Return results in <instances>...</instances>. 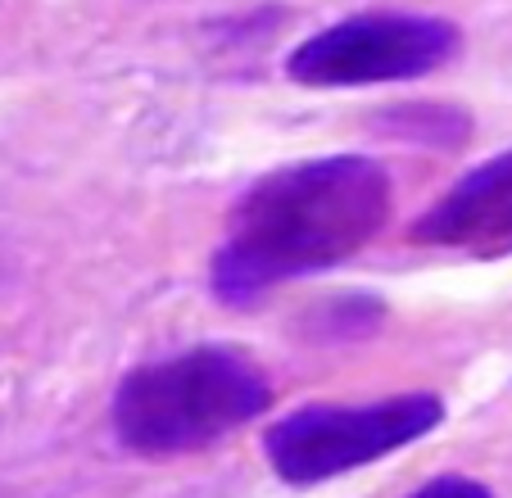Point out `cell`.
Returning a JSON list of instances; mask_svg holds the SVG:
<instances>
[{
  "instance_id": "1",
  "label": "cell",
  "mask_w": 512,
  "mask_h": 498,
  "mask_svg": "<svg viewBox=\"0 0 512 498\" xmlns=\"http://www.w3.org/2000/svg\"><path fill=\"white\" fill-rule=\"evenodd\" d=\"M390 218V177L363 154L304 159L241 195L213 259V290L250 304L272 286L313 277L368 245Z\"/></svg>"
},
{
  "instance_id": "2",
  "label": "cell",
  "mask_w": 512,
  "mask_h": 498,
  "mask_svg": "<svg viewBox=\"0 0 512 498\" xmlns=\"http://www.w3.org/2000/svg\"><path fill=\"white\" fill-rule=\"evenodd\" d=\"M272 385L236 349L200 345L145 363L114 394V431L141 458H177L268 412Z\"/></svg>"
},
{
  "instance_id": "3",
  "label": "cell",
  "mask_w": 512,
  "mask_h": 498,
  "mask_svg": "<svg viewBox=\"0 0 512 498\" xmlns=\"http://www.w3.org/2000/svg\"><path fill=\"white\" fill-rule=\"evenodd\" d=\"M435 394H395L381 403H309L263 435L268 462L286 485H322L354 467L390 458L440 426Z\"/></svg>"
},
{
  "instance_id": "4",
  "label": "cell",
  "mask_w": 512,
  "mask_h": 498,
  "mask_svg": "<svg viewBox=\"0 0 512 498\" xmlns=\"http://www.w3.org/2000/svg\"><path fill=\"white\" fill-rule=\"evenodd\" d=\"M458 50V28L431 14H358L290 50L286 73L300 87H372L426 77Z\"/></svg>"
},
{
  "instance_id": "5",
  "label": "cell",
  "mask_w": 512,
  "mask_h": 498,
  "mask_svg": "<svg viewBox=\"0 0 512 498\" xmlns=\"http://www.w3.org/2000/svg\"><path fill=\"white\" fill-rule=\"evenodd\" d=\"M417 245L463 249L476 259L512 254V150L494 154L454 182L422 218L413 222Z\"/></svg>"
},
{
  "instance_id": "6",
  "label": "cell",
  "mask_w": 512,
  "mask_h": 498,
  "mask_svg": "<svg viewBox=\"0 0 512 498\" xmlns=\"http://www.w3.org/2000/svg\"><path fill=\"white\" fill-rule=\"evenodd\" d=\"M408 498H494V494L472 476H435Z\"/></svg>"
}]
</instances>
